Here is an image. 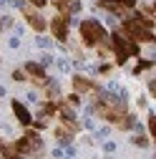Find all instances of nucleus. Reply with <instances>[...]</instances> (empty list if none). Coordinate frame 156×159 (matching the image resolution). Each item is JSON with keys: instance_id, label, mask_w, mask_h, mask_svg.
I'll use <instances>...</instances> for the list:
<instances>
[{"instance_id": "11", "label": "nucleus", "mask_w": 156, "mask_h": 159, "mask_svg": "<svg viewBox=\"0 0 156 159\" xmlns=\"http://www.w3.org/2000/svg\"><path fill=\"white\" fill-rule=\"evenodd\" d=\"M13 114H15V119L20 121L23 126H30L33 124V116H30V111L20 104V101H13Z\"/></svg>"}, {"instance_id": "14", "label": "nucleus", "mask_w": 156, "mask_h": 159, "mask_svg": "<svg viewBox=\"0 0 156 159\" xmlns=\"http://www.w3.org/2000/svg\"><path fill=\"white\" fill-rule=\"evenodd\" d=\"M0 154H3V159H20V154H18L13 147H8V149H0Z\"/></svg>"}, {"instance_id": "3", "label": "nucleus", "mask_w": 156, "mask_h": 159, "mask_svg": "<svg viewBox=\"0 0 156 159\" xmlns=\"http://www.w3.org/2000/svg\"><path fill=\"white\" fill-rule=\"evenodd\" d=\"M81 41L88 46V48H96V46H106L108 41V33L106 28L98 23V20H93V18H86V20L81 23Z\"/></svg>"}, {"instance_id": "17", "label": "nucleus", "mask_w": 156, "mask_h": 159, "mask_svg": "<svg viewBox=\"0 0 156 159\" xmlns=\"http://www.w3.org/2000/svg\"><path fill=\"white\" fill-rule=\"evenodd\" d=\"M149 134H151V136H156V119H154V114L149 116Z\"/></svg>"}, {"instance_id": "9", "label": "nucleus", "mask_w": 156, "mask_h": 159, "mask_svg": "<svg viewBox=\"0 0 156 159\" xmlns=\"http://www.w3.org/2000/svg\"><path fill=\"white\" fill-rule=\"evenodd\" d=\"M50 3H53V8L61 15H68V18L81 10V0H50Z\"/></svg>"}, {"instance_id": "18", "label": "nucleus", "mask_w": 156, "mask_h": 159, "mask_svg": "<svg viewBox=\"0 0 156 159\" xmlns=\"http://www.w3.org/2000/svg\"><path fill=\"white\" fill-rule=\"evenodd\" d=\"M133 144H139V147H149V136H133Z\"/></svg>"}, {"instance_id": "8", "label": "nucleus", "mask_w": 156, "mask_h": 159, "mask_svg": "<svg viewBox=\"0 0 156 159\" xmlns=\"http://www.w3.org/2000/svg\"><path fill=\"white\" fill-rule=\"evenodd\" d=\"M23 18L28 20V25H30L35 33H43V30L48 28V20L38 13V8H23Z\"/></svg>"}, {"instance_id": "4", "label": "nucleus", "mask_w": 156, "mask_h": 159, "mask_svg": "<svg viewBox=\"0 0 156 159\" xmlns=\"http://www.w3.org/2000/svg\"><path fill=\"white\" fill-rule=\"evenodd\" d=\"M111 46H113L116 63H119V66H124L131 56H139V43H131L128 38H124L121 33H113L111 35Z\"/></svg>"}, {"instance_id": "2", "label": "nucleus", "mask_w": 156, "mask_h": 159, "mask_svg": "<svg viewBox=\"0 0 156 159\" xmlns=\"http://www.w3.org/2000/svg\"><path fill=\"white\" fill-rule=\"evenodd\" d=\"M131 43H154V18L136 10L133 18H126L119 30Z\"/></svg>"}, {"instance_id": "7", "label": "nucleus", "mask_w": 156, "mask_h": 159, "mask_svg": "<svg viewBox=\"0 0 156 159\" xmlns=\"http://www.w3.org/2000/svg\"><path fill=\"white\" fill-rule=\"evenodd\" d=\"M68 23H71V18L68 15H61V13L50 20V33H53L55 41H61V43L68 41Z\"/></svg>"}, {"instance_id": "10", "label": "nucleus", "mask_w": 156, "mask_h": 159, "mask_svg": "<svg viewBox=\"0 0 156 159\" xmlns=\"http://www.w3.org/2000/svg\"><path fill=\"white\" fill-rule=\"evenodd\" d=\"M73 89H76V93H93V91H98V86H96L91 78H86V76H73Z\"/></svg>"}, {"instance_id": "15", "label": "nucleus", "mask_w": 156, "mask_h": 159, "mask_svg": "<svg viewBox=\"0 0 156 159\" xmlns=\"http://www.w3.org/2000/svg\"><path fill=\"white\" fill-rule=\"evenodd\" d=\"M55 114H58V106H55V104H53V101H50V104H46V106H43V116H55Z\"/></svg>"}, {"instance_id": "1", "label": "nucleus", "mask_w": 156, "mask_h": 159, "mask_svg": "<svg viewBox=\"0 0 156 159\" xmlns=\"http://www.w3.org/2000/svg\"><path fill=\"white\" fill-rule=\"evenodd\" d=\"M93 111L98 114L101 119H106V121L116 124L119 129H124V131H131V129L136 126V116H133V114H128V111L124 109V104H116L111 96L98 98V101L93 104Z\"/></svg>"}, {"instance_id": "6", "label": "nucleus", "mask_w": 156, "mask_h": 159, "mask_svg": "<svg viewBox=\"0 0 156 159\" xmlns=\"http://www.w3.org/2000/svg\"><path fill=\"white\" fill-rule=\"evenodd\" d=\"M98 8L116 13V15H126L128 10L136 8V0H98Z\"/></svg>"}, {"instance_id": "13", "label": "nucleus", "mask_w": 156, "mask_h": 159, "mask_svg": "<svg viewBox=\"0 0 156 159\" xmlns=\"http://www.w3.org/2000/svg\"><path fill=\"white\" fill-rule=\"evenodd\" d=\"M55 136L61 139V142H71V136H73V134H71L66 126H58V129H55Z\"/></svg>"}, {"instance_id": "20", "label": "nucleus", "mask_w": 156, "mask_h": 159, "mask_svg": "<svg viewBox=\"0 0 156 159\" xmlns=\"http://www.w3.org/2000/svg\"><path fill=\"white\" fill-rule=\"evenodd\" d=\"M13 78H15V81H25V71H15Z\"/></svg>"}, {"instance_id": "19", "label": "nucleus", "mask_w": 156, "mask_h": 159, "mask_svg": "<svg viewBox=\"0 0 156 159\" xmlns=\"http://www.w3.org/2000/svg\"><path fill=\"white\" fill-rule=\"evenodd\" d=\"M46 3H48V0H30L33 8H46Z\"/></svg>"}, {"instance_id": "5", "label": "nucleus", "mask_w": 156, "mask_h": 159, "mask_svg": "<svg viewBox=\"0 0 156 159\" xmlns=\"http://www.w3.org/2000/svg\"><path fill=\"white\" fill-rule=\"evenodd\" d=\"M13 149H15L18 154H35V152L43 149V139H41L38 131H30V129H28V131L13 144Z\"/></svg>"}, {"instance_id": "12", "label": "nucleus", "mask_w": 156, "mask_h": 159, "mask_svg": "<svg viewBox=\"0 0 156 159\" xmlns=\"http://www.w3.org/2000/svg\"><path fill=\"white\" fill-rule=\"evenodd\" d=\"M25 76H30V78H35V81H41V84H46V68L41 66V63H25Z\"/></svg>"}, {"instance_id": "16", "label": "nucleus", "mask_w": 156, "mask_h": 159, "mask_svg": "<svg viewBox=\"0 0 156 159\" xmlns=\"http://www.w3.org/2000/svg\"><path fill=\"white\" fill-rule=\"evenodd\" d=\"M151 66H154L151 61H141L139 66H136V68H133V73H141V71H146V68H151Z\"/></svg>"}]
</instances>
